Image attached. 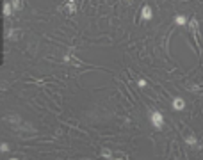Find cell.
Masks as SVG:
<instances>
[{"label": "cell", "mask_w": 203, "mask_h": 160, "mask_svg": "<svg viewBox=\"0 0 203 160\" xmlns=\"http://www.w3.org/2000/svg\"><path fill=\"white\" fill-rule=\"evenodd\" d=\"M150 121H152V125L157 130H162L164 128V117H162V114L159 111H150Z\"/></svg>", "instance_id": "cell-1"}, {"label": "cell", "mask_w": 203, "mask_h": 160, "mask_svg": "<svg viewBox=\"0 0 203 160\" xmlns=\"http://www.w3.org/2000/svg\"><path fill=\"white\" fill-rule=\"evenodd\" d=\"M61 13H68V14H75L77 13V0H66L62 6H59Z\"/></svg>", "instance_id": "cell-2"}, {"label": "cell", "mask_w": 203, "mask_h": 160, "mask_svg": "<svg viewBox=\"0 0 203 160\" xmlns=\"http://www.w3.org/2000/svg\"><path fill=\"white\" fill-rule=\"evenodd\" d=\"M189 27H191V32H192V36H194V43L198 44V54H200L201 48H200V43H198V28H200L198 18H191V20H189Z\"/></svg>", "instance_id": "cell-3"}, {"label": "cell", "mask_w": 203, "mask_h": 160, "mask_svg": "<svg viewBox=\"0 0 203 160\" xmlns=\"http://www.w3.org/2000/svg\"><path fill=\"white\" fill-rule=\"evenodd\" d=\"M152 18H153V11H152V7H150V6H143V9H141V20L150 22Z\"/></svg>", "instance_id": "cell-4"}, {"label": "cell", "mask_w": 203, "mask_h": 160, "mask_svg": "<svg viewBox=\"0 0 203 160\" xmlns=\"http://www.w3.org/2000/svg\"><path fill=\"white\" fill-rule=\"evenodd\" d=\"M62 62H64V64H75V66H82V61H80V59H77L73 54H68V55H64Z\"/></svg>", "instance_id": "cell-5"}, {"label": "cell", "mask_w": 203, "mask_h": 160, "mask_svg": "<svg viewBox=\"0 0 203 160\" xmlns=\"http://www.w3.org/2000/svg\"><path fill=\"white\" fill-rule=\"evenodd\" d=\"M171 105H173V109H175V111H184V109H185V100L180 98V96H176Z\"/></svg>", "instance_id": "cell-6"}, {"label": "cell", "mask_w": 203, "mask_h": 160, "mask_svg": "<svg viewBox=\"0 0 203 160\" xmlns=\"http://www.w3.org/2000/svg\"><path fill=\"white\" fill-rule=\"evenodd\" d=\"M2 13H4V16H6V18L13 16V6H11V2H6V4L2 6Z\"/></svg>", "instance_id": "cell-7"}, {"label": "cell", "mask_w": 203, "mask_h": 160, "mask_svg": "<svg viewBox=\"0 0 203 160\" xmlns=\"http://www.w3.org/2000/svg\"><path fill=\"white\" fill-rule=\"evenodd\" d=\"M185 144H187V146H191V148H200L198 139L194 137V135H187V137H185Z\"/></svg>", "instance_id": "cell-8"}, {"label": "cell", "mask_w": 203, "mask_h": 160, "mask_svg": "<svg viewBox=\"0 0 203 160\" xmlns=\"http://www.w3.org/2000/svg\"><path fill=\"white\" fill-rule=\"evenodd\" d=\"M187 22H189V18H187L185 14H178V16H175V23H176V25H185Z\"/></svg>", "instance_id": "cell-9"}, {"label": "cell", "mask_w": 203, "mask_h": 160, "mask_svg": "<svg viewBox=\"0 0 203 160\" xmlns=\"http://www.w3.org/2000/svg\"><path fill=\"white\" fill-rule=\"evenodd\" d=\"M102 157H104L105 160H112V158H114V155H112V151H110L109 148H104V149H102Z\"/></svg>", "instance_id": "cell-10"}, {"label": "cell", "mask_w": 203, "mask_h": 160, "mask_svg": "<svg viewBox=\"0 0 203 160\" xmlns=\"http://www.w3.org/2000/svg\"><path fill=\"white\" fill-rule=\"evenodd\" d=\"M11 6H13L14 11H22V9H23V2H22V0H11Z\"/></svg>", "instance_id": "cell-11"}, {"label": "cell", "mask_w": 203, "mask_h": 160, "mask_svg": "<svg viewBox=\"0 0 203 160\" xmlns=\"http://www.w3.org/2000/svg\"><path fill=\"white\" fill-rule=\"evenodd\" d=\"M6 38H7V39H18L20 36L16 34V28H9V30L6 32Z\"/></svg>", "instance_id": "cell-12"}, {"label": "cell", "mask_w": 203, "mask_h": 160, "mask_svg": "<svg viewBox=\"0 0 203 160\" xmlns=\"http://www.w3.org/2000/svg\"><path fill=\"white\" fill-rule=\"evenodd\" d=\"M0 151L6 155L7 151H9V144H7V142H2V144H0Z\"/></svg>", "instance_id": "cell-13"}, {"label": "cell", "mask_w": 203, "mask_h": 160, "mask_svg": "<svg viewBox=\"0 0 203 160\" xmlns=\"http://www.w3.org/2000/svg\"><path fill=\"white\" fill-rule=\"evenodd\" d=\"M146 85H148V84H146V80H144V78H139V80H137V87L144 89Z\"/></svg>", "instance_id": "cell-14"}, {"label": "cell", "mask_w": 203, "mask_h": 160, "mask_svg": "<svg viewBox=\"0 0 203 160\" xmlns=\"http://www.w3.org/2000/svg\"><path fill=\"white\" fill-rule=\"evenodd\" d=\"M114 158H123V160H125V158H128V157H126L125 153H121V151H120V153H116V155H114Z\"/></svg>", "instance_id": "cell-15"}, {"label": "cell", "mask_w": 203, "mask_h": 160, "mask_svg": "<svg viewBox=\"0 0 203 160\" xmlns=\"http://www.w3.org/2000/svg\"><path fill=\"white\" fill-rule=\"evenodd\" d=\"M191 91H194V93H198V91H201V87H200V85H191Z\"/></svg>", "instance_id": "cell-16"}, {"label": "cell", "mask_w": 203, "mask_h": 160, "mask_svg": "<svg viewBox=\"0 0 203 160\" xmlns=\"http://www.w3.org/2000/svg\"><path fill=\"white\" fill-rule=\"evenodd\" d=\"M126 2H132V0H126Z\"/></svg>", "instance_id": "cell-17"}]
</instances>
